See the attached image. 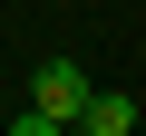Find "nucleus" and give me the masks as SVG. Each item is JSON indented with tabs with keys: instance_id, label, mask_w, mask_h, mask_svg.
Instances as JSON below:
<instances>
[{
	"instance_id": "f257e3e1",
	"label": "nucleus",
	"mask_w": 146,
	"mask_h": 136,
	"mask_svg": "<svg viewBox=\"0 0 146 136\" xmlns=\"http://www.w3.org/2000/svg\"><path fill=\"white\" fill-rule=\"evenodd\" d=\"M88 107V68H68V58H49L39 78H29V117H49V126H68Z\"/></svg>"
},
{
	"instance_id": "f03ea898",
	"label": "nucleus",
	"mask_w": 146,
	"mask_h": 136,
	"mask_svg": "<svg viewBox=\"0 0 146 136\" xmlns=\"http://www.w3.org/2000/svg\"><path fill=\"white\" fill-rule=\"evenodd\" d=\"M68 126H78V136H136V97L127 88H88V107L68 117Z\"/></svg>"
},
{
	"instance_id": "7ed1b4c3",
	"label": "nucleus",
	"mask_w": 146,
	"mask_h": 136,
	"mask_svg": "<svg viewBox=\"0 0 146 136\" xmlns=\"http://www.w3.org/2000/svg\"><path fill=\"white\" fill-rule=\"evenodd\" d=\"M10 136H58V126H49V117H20V126H10Z\"/></svg>"
},
{
	"instance_id": "20e7f679",
	"label": "nucleus",
	"mask_w": 146,
	"mask_h": 136,
	"mask_svg": "<svg viewBox=\"0 0 146 136\" xmlns=\"http://www.w3.org/2000/svg\"><path fill=\"white\" fill-rule=\"evenodd\" d=\"M58 136H78V126H58Z\"/></svg>"
}]
</instances>
